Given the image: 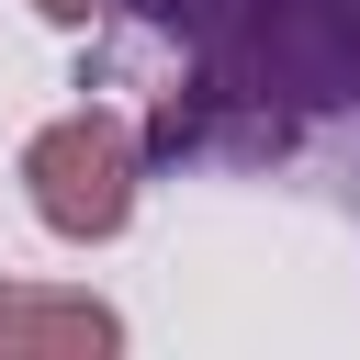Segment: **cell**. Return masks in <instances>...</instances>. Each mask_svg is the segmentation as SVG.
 Instances as JSON below:
<instances>
[{
    "mask_svg": "<svg viewBox=\"0 0 360 360\" xmlns=\"http://www.w3.org/2000/svg\"><path fill=\"white\" fill-rule=\"evenodd\" d=\"M135 180H146V124H124L112 101H79V112H56V124L22 135V202L68 248L124 236L135 225Z\"/></svg>",
    "mask_w": 360,
    "mask_h": 360,
    "instance_id": "1",
    "label": "cell"
},
{
    "mask_svg": "<svg viewBox=\"0 0 360 360\" xmlns=\"http://www.w3.org/2000/svg\"><path fill=\"white\" fill-rule=\"evenodd\" d=\"M124 349V315L90 292H0V360H101Z\"/></svg>",
    "mask_w": 360,
    "mask_h": 360,
    "instance_id": "2",
    "label": "cell"
},
{
    "mask_svg": "<svg viewBox=\"0 0 360 360\" xmlns=\"http://www.w3.org/2000/svg\"><path fill=\"white\" fill-rule=\"evenodd\" d=\"M34 11H45V22H68V34H79V22H101V0H34Z\"/></svg>",
    "mask_w": 360,
    "mask_h": 360,
    "instance_id": "3",
    "label": "cell"
}]
</instances>
